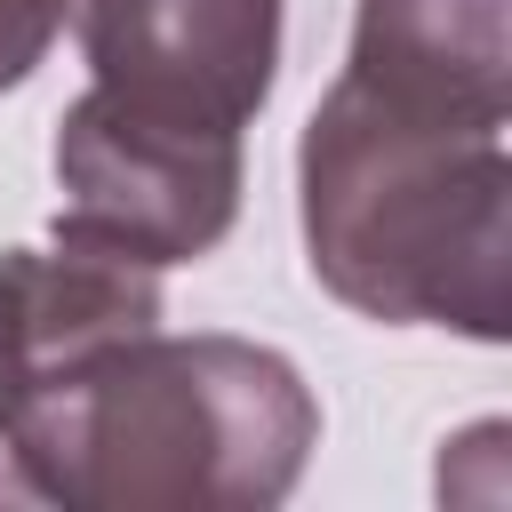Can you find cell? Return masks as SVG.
I'll list each match as a JSON object with an SVG mask.
<instances>
[{"mask_svg":"<svg viewBox=\"0 0 512 512\" xmlns=\"http://www.w3.org/2000/svg\"><path fill=\"white\" fill-rule=\"evenodd\" d=\"M0 504H32V488H24V480H16V464H8V472H0Z\"/></svg>","mask_w":512,"mask_h":512,"instance_id":"8","label":"cell"},{"mask_svg":"<svg viewBox=\"0 0 512 512\" xmlns=\"http://www.w3.org/2000/svg\"><path fill=\"white\" fill-rule=\"evenodd\" d=\"M0 440L32 504L272 512L320 448V400L272 344L144 328L64 368Z\"/></svg>","mask_w":512,"mask_h":512,"instance_id":"1","label":"cell"},{"mask_svg":"<svg viewBox=\"0 0 512 512\" xmlns=\"http://www.w3.org/2000/svg\"><path fill=\"white\" fill-rule=\"evenodd\" d=\"M56 192V240L104 248L144 272L192 264L240 216V136L88 88L56 128Z\"/></svg>","mask_w":512,"mask_h":512,"instance_id":"3","label":"cell"},{"mask_svg":"<svg viewBox=\"0 0 512 512\" xmlns=\"http://www.w3.org/2000/svg\"><path fill=\"white\" fill-rule=\"evenodd\" d=\"M512 120L336 80L296 144L312 280L384 328H512Z\"/></svg>","mask_w":512,"mask_h":512,"instance_id":"2","label":"cell"},{"mask_svg":"<svg viewBox=\"0 0 512 512\" xmlns=\"http://www.w3.org/2000/svg\"><path fill=\"white\" fill-rule=\"evenodd\" d=\"M160 328V280L104 248H8L0 256V432L88 352Z\"/></svg>","mask_w":512,"mask_h":512,"instance_id":"5","label":"cell"},{"mask_svg":"<svg viewBox=\"0 0 512 512\" xmlns=\"http://www.w3.org/2000/svg\"><path fill=\"white\" fill-rule=\"evenodd\" d=\"M72 32L96 72L88 88L232 136L280 72V0H72Z\"/></svg>","mask_w":512,"mask_h":512,"instance_id":"4","label":"cell"},{"mask_svg":"<svg viewBox=\"0 0 512 512\" xmlns=\"http://www.w3.org/2000/svg\"><path fill=\"white\" fill-rule=\"evenodd\" d=\"M72 24V0H0V88L32 80V64Z\"/></svg>","mask_w":512,"mask_h":512,"instance_id":"7","label":"cell"},{"mask_svg":"<svg viewBox=\"0 0 512 512\" xmlns=\"http://www.w3.org/2000/svg\"><path fill=\"white\" fill-rule=\"evenodd\" d=\"M344 72L384 96L512 120V0H360Z\"/></svg>","mask_w":512,"mask_h":512,"instance_id":"6","label":"cell"}]
</instances>
